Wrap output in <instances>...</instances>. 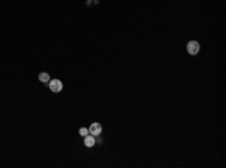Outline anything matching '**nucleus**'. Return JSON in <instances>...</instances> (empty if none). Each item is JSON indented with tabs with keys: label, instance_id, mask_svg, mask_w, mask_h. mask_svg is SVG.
<instances>
[{
	"label": "nucleus",
	"instance_id": "f257e3e1",
	"mask_svg": "<svg viewBox=\"0 0 226 168\" xmlns=\"http://www.w3.org/2000/svg\"><path fill=\"white\" fill-rule=\"evenodd\" d=\"M47 86L50 87V90L54 93H59L62 89H63V84H62V81L60 80H57V78H54V80H50L48 83H47Z\"/></svg>",
	"mask_w": 226,
	"mask_h": 168
},
{
	"label": "nucleus",
	"instance_id": "f03ea898",
	"mask_svg": "<svg viewBox=\"0 0 226 168\" xmlns=\"http://www.w3.org/2000/svg\"><path fill=\"white\" fill-rule=\"evenodd\" d=\"M199 50H201V45H199L197 41H190L187 44V53L190 56H196V54L199 53Z\"/></svg>",
	"mask_w": 226,
	"mask_h": 168
},
{
	"label": "nucleus",
	"instance_id": "7ed1b4c3",
	"mask_svg": "<svg viewBox=\"0 0 226 168\" xmlns=\"http://www.w3.org/2000/svg\"><path fill=\"white\" fill-rule=\"evenodd\" d=\"M88 129H89L90 135H94V137H100V135H101V132H103V126H101L100 123L95 122V123H92Z\"/></svg>",
	"mask_w": 226,
	"mask_h": 168
},
{
	"label": "nucleus",
	"instance_id": "20e7f679",
	"mask_svg": "<svg viewBox=\"0 0 226 168\" xmlns=\"http://www.w3.org/2000/svg\"><path fill=\"white\" fill-rule=\"evenodd\" d=\"M83 143H84V146H86V147H94V146L97 144V140H95V137H94V135L88 134L86 137H83Z\"/></svg>",
	"mask_w": 226,
	"mask_h": 168
},
{
	"label": "nucleus",
	"instance_id": "39448f33",
	"mask_svg": "<svg viewBox=\"0 0 226 168\" xmlns=\"http://www.w3.org/2000/svg\"><path fill=\"white\" fill-rule=\"evenodd\" d=\"M50 80H51V78H50V75H48V72H41V74H39V81H41V83L47 84Z\"/></svg>",
	"mask_w": 226,
	"mask_h": 168
},
{
	"label": "nucleus",
	"instance_id": "423d86ee",
	"mask_svg": "<svg viewBox=\"0 0 226 168\" xmlns=\"http://www.w3.org/2000/svg\"><path fill=\"white\" fill-rule=\"evenodd\" d=\"M78 134H80L82 137H86V135L89 134V129H88V128H80V129H78Z\"/></svg>",
	"mask_w": 226,
	"mask_h": 168
}]
</instances>
